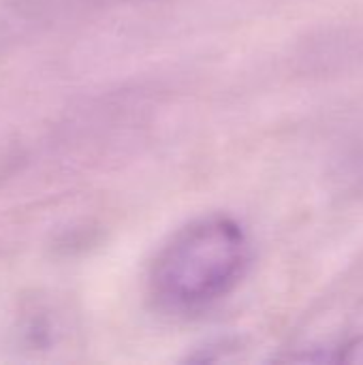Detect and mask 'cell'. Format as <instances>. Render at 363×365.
<instances>
[{"mask_svg":"<svg viewBox=\"0 0 363 365\" xmlns=\"http://www.w3.org/2000/svg\"><path fill=\"white\" fill-rule=\"evenodd\" d=\"M250 259V237L235 218L201 216L178 229L156 252L148 272L150 297L167 314H201L235 291Z\"/></svg>","mask_w":363,"mask_h":365,"instance_id":"6da1fadb","label":"cell"},{"mask_svg":"<svg viewBox=\"0 0 363 365\" xmlns=\"http://www.w3.org/2000/svg\"><path fill=\"white\" fill-rule=\"evenodd\" d=\"M285 359L293 361H340V364H363V336H353L347 340H338L334 344H319L312 349H304L295 355H289Z\"/></svg>","mask_w":363,"mask_h":365,"instance_id":"7a4b0ae2","label":"cell"}]
</instances>
